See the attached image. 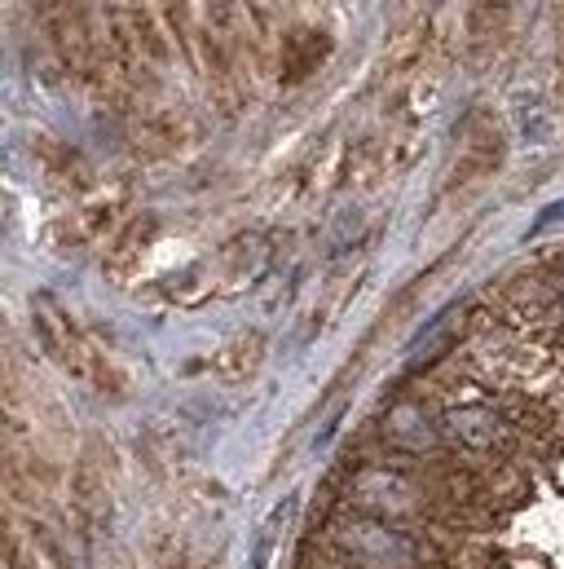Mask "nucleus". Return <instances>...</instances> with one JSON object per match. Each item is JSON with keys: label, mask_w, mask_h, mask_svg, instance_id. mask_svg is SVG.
Segmentation results:
<instances>
[{"label": "nucleus", "mask_w": 564, "mask_h": 569, "mask_svg": "<svg viewBox=\"0 0 564 569\" xmlns=\"http://www.w3.org/2000/svg\"><path fill=\"white\" fill-rule=\"evenodd\" d=\"M115 569H133V566H115Z\"/></svg>", "instance_id": "2eb2a0df"}, {"label": "nucleus", "mask_w": 564, "mask_h": 569, "mask_svg": "<svg viewBox=\"0 0 564 569\" xmlns=\"http://www.w3.org/2000/svg\"><path fill=\"white\" fill-rule=\"evenodd\" d=\"M124 203H129V190L93 194L80 212H71V217L58 226V248H84V243L102 239V234L115 230V221L124 217Z\"/></svg>", "instance_id": "6e6552de"}, {"label": "nucleus", "mask_w": 564, "mask_h": 569, "mask_svg": "<svg viewBox=\"0 0 564 569\" xmlns=\"http://www.w3.org/2000/svg\"><path fill=\"white\" fill-rule=\"evenodd\" d=\"M503 318L512 327H521L525 336H547L564 322V300L556 287L538 283V279H521V283L503 287Z\"/></svg>", "instance_id": "39448f33"}, {"label": "nucleus", "mask_w": 564, "mask_h": 569, "mask_svg": "<svg viewBox=\"0 0 564 569\" xmlns=\"http://www.w3.org/2000/svg\"><path fill=\"white\" fill-rule=\"evenodd\" d=\"M36 27L53 58L84 84L107 80V49L102 36L84 9V0H36Z\"/></svg>", "instance_id": "f03ea898"}, {"label": "nucleus", "mask_w": 564, "mask_h": 569, "mask_svg": "<svg viewBox=\"0 0 564 569\" xmlns=\"http://www.w3.org/2000/svg\"><path fill=\"white\" fill-rule=\"evenodd\" d=\"M31 535H36V548L58 569H93L89 530L71 508L67 512L62 508H40L36 521H31Z\"/></svg>", "instance_id": "20e7f679"}, {"label": "nucleus", "mask_w": 564, "mask_h": 569, "mask_svg": "<svg viewBox=\"0 0 564 569\" xmlns=\"http://www.w3.org/2000/svg\"><path fill=\"white\" fill-rule=\"evenodd\" d=\"M154 569H190V557H185L181 539H163L154 548Z\"/></svg>", "instance_id": "4468645a"}, {"label": "nucleus", "mask_w": 564, "mask_h": 569, "mask_svg": "<svg viewBox=\"0 0 564 569\" xmlns=\"http://www.w3.org/2000/svg\"><path fill=\"white\" fill-rule=\"evenodd\" d=\"M154 234H159V221L145 212V217H133L120 234H115V243H111V252H107V261H102V274L111 279V283H133V274L141 270V261H145V252H150V243H154Z\"/></svg>", "instance_id": "1a4fd4ad"}, {"label": "nucleus", "mask_w": 564, "mask_h": 569, "mask_svg": "<svg viewBox=\"0 0 564 569\" xmlns=\"http://www.w3.org/2000/svg\"><path fill=\"white\" fill-rule=\"evenodd\" d=\"M190 138L185 120L172 116V111H154V116H141L138 129H133V142L145 159H163V154H177Z\"/></svg>", "instance_id": "f8f14e48"}, {"label": "nucleus", "mask_w": 564, "mask_h": 569, "mask_svg": "<svg viewBox=\"0 0 564 569\" xmlns=\"http://www.w3.org/2000/svg\"><path fill=\"white\" fill-rule=\"evenodd\" d=\"M31 318H36L40 349H44L67 376L93 385V389L107 393V398H120V393L129 389V380H124V371L115 367V358L102 353V349L80 331V322H75L53 296H36V300H31Z\"/></svg>", "instance_id": "f257e3e1"}, {"label": "nucleus", "mask_w": 564, "mask_h": 569, "mask_svg": "<svg viewBox=\"0 0 564 569\" xmlns=\"http://www.w3.org/2000/svg\"><path fill=\"white\" fill-rule=\"evenodd\" d=\"M445 428L454 432V441L463 446H476V450H494V441L503 437V425L494 420V411L485 407H463V411H450Z\"/></svg>", "instance_id": "ddd939ff"}, {"label": "nucleus", "mask_w": 564, "mask_h": 569, "mask_svg": "<svg viewBox=\"0 0 564 569\" xmlns=\"http://www.w3.org/2000/svg\"><path fill=\"white\" fill-rule=\"evenodd\" d=\"M31 154L58 190H84L89 186V163L75 146L58 142V138H31Z\"/></svg>", "instance_id": "9b49d317"}, {"label": "nucleus", "mask_w": 564, "mask_h": 569, "mask_svg": "<svg viewBox=\"0 0 564 569\" xmlns=\"http://www.w3.org/2000/svg\"><path fill=\"white\" fill-rule=\"evenodd\" d=\"M331 58V36L318 31V27H291L282 36V49H279V80L286 89L313 80Z\"/></svg>", "instance_id": "423d86ee"}, {"label": "nucleus", "mask_w": 564, "mask_h": 569, "mask_svg": "<svg viewBox=\"0 0 564 569\" xmlns=\"http://www.w3.org/2000/svg\"><path fill=\"white\" fill-rule=\"evenodd\" d=\"M265 336L261 331H239L234 340H225L216 353H212V371H216V380H225V385H248V380H256V371L265 367Z\"/></svg>", "instance_id": "9d476101"}, {"label": "nucleus", "mask_w": 564, "mask_h": 569, "mask_svg": "<svg viewBox=\"0 0 564 569\" xmlns=\"http://www.w3.org/2000/svg\"><path fill=\"white\" fill-rule=\"evenodd\" d=\"M503 154H507L503 133H498L485 116H472L467 129H463V154H459V163H454V172H450V186H467V181H476V177H490V172L503 163Z\"/></svg>", "instance_id": "0eeeda50"}, {"label": "nucleus", "mask_w": 564, "mask_h": 569, "mask_svg": "<svg viewBox=\"0 0 564 569\" xmlns=\"http://www.w3.org/2000/svg\"><path fill=\"white\" fill-rule=\"evenodd\" d=\"M71 512L84 521V530H102L111 521V450L102 441H89L71 472Z\"/></svg>", "instance_id": "7ed1b4c3"}]
</instances>
